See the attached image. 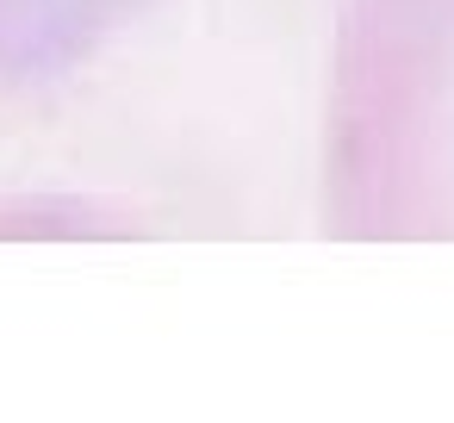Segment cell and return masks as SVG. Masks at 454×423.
I'll return each instance as SVG.
<instances>
[{
	"label": "cell",
	"instance_id": "6da1fadb",
	"mask_svg": "<svg viewBox=\"0 0 454 423\" xmlns=\"http://www.w3.org/2000/svg\"><path fill=\"white\" fill-rule=\"evenodd\" d=\"M162 0H0V100H32L100 63Z\"/></svg>",
	"mask_w": 454,
	"mask_h": 423
}]
</instances>
